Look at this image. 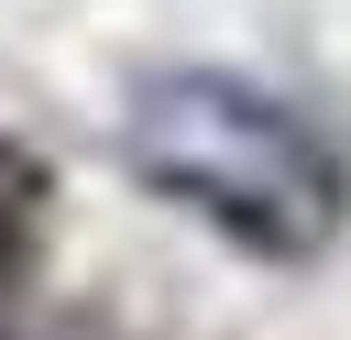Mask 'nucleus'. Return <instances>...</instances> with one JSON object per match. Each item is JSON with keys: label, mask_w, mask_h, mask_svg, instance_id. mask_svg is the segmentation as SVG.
Segmentation results:
<instances>
[{"label": "nucleus", "mask_w": 351, "mask_h": 340, "mask_svg": "<svg viewBox=\"0 0 351 340\" xmlns=\"http://www.w3.org/2000/svg\"><path fill=\"white\" fill-rule=\"evenodd\" d=\"M33 252H44V165L0 132V296L33 274Z\"/></svg>", "instance_id": "f03ea898"}, {"label": "nucleus", "mask_w": 351, "mask_h": 340, "mask_svg": "<svg viewBox=\"0 0 351 340\" xmlns=\"http://www.w3.org/2000/svg\"><path fill=\"white\" fill-rule=\"evenodd\" d=\"M121 165L186 208L197 230L263 252V263H318L351 219V165L340 143L263 77L230 66H154L121 99Z\"/></svg>", "instance_id": "f257e3e1"}]
</instances>
